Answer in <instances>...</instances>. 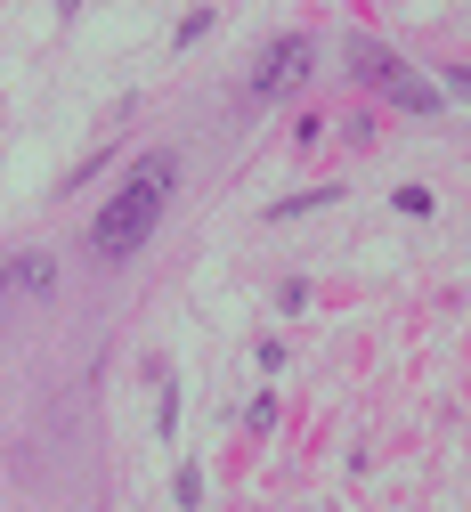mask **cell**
I'll use <instances>...</instances> for the list:
<instances>
[{
	"instance_id": "1",
	"label": "cell",
	"mask_w": 471,
	"mask_h": 512,
	"mask_svg": "<svg viewBox=\"0 0 471 512\" xmlns=\"http://www.w3.org/2000/svg\"><path fill=\"white\" fill-rule=\"evenodd\" d=\"M171 187H179V163L155 147L122 171V187L106 196V212L90 220V261H130L155 228H163V204H171Z\"/></svg>"
},
{
	"instance_id": "2",
	"label": "cell",
	"mask_w": 471,
	"mask_h": 512,
	"mask_svg": "<svg viewBox=\"0 0 471 512\" xmlns=\"http://www.w3.org/2000/svg\"><path fill=\"white\" fill-rule=\"evenodd\" d=\"M350 74H358V82H374V90H390L398 106H415V114H431V106H439V90H431L415 66H398L390 49H374V41H350Z\"/></svg>"
},
{
	"instance_id": "3",
	"label": "cell",
	"mask_w": 471,
	"mask_h": 512,
	"mask_svg": "<svg viewBox=\"0 0 471 512\" xmlns=\"http://www.w3.org/2000/svg\"><path fill=\"white\" fill-rule=\"evenodd\" d=\"M309 66H317V49H309L301 33H285V41H268V49H260L252 90H260V98H293V90L309 82Z\"/></svg>"
},
{
	"instance_id": "4",
	"label": "cell",
	"mask_w": 471,
	"mask_h": 512,
	"mask_svg": "<svg viewBox=\"0 0 471 512\" xmlns=\"http://www.w3.org/2000/svg\"><path fill=\"white\" fill-rule=\"evenodd\" d=\"M9 285H25V293H49V252H25V261L9 269Z\"/></svg>"
},
{
	"instance_id": "5",
	"label": "cell",
	"mask_w": 471,
	"mask_h": 512,
	"mask_svg": "<svg viewBox=\"0 0 471 512\" xmlns=\"http://www.w3.org/2000/svg\"><path fill=\"white\" fill-rule=\"evenodd\" d=\"M447 90H455V98H471V66H447Z\"/></svg>"
},
{
	"instance_id": "6",
	"label": "cell",
	"mask_w": 471,
	"mask_h": 512,
	"mask_svg": "<svg viewBox=\"0 0 471 512\" xmlns=\"http://www.w3.org/2000/svg\"><path fill=\"white\" fill-rule=\"evenodd\" d=\"M57 9H65V17H74V9H82V0H57Z\"/></svg>"
},
{
	"instance_id": "7",
	"label": "cell",
	"mask_w": 471,
	"mask_h": 512,
	"mask_svg": "<svg viewBox=\"0 0 471 512\" xmlns=\"http://www.w3.org/2000/svg\"><path fill=\"white\" fill-rule=\"evenodd\" d=\"M0 293H9V261H0Z\"/></svg>"
}]
</instances>
